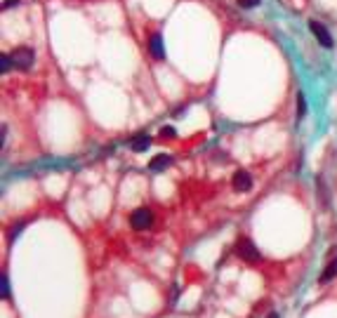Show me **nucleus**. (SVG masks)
Wrapping results in <instances>:
<instances>
[{"label":"nucleus","mask_w":337,"mask_h":318,"mask_svg":"<svg viewBox=\"0 0 337 318\" xmlns=\"http://www.w3.org/2000/svg\"><path fill=\"white\" fill-rule=\"evenodd\" d=\"M153 224V212L149 208H137L135 212L130 214V227L135 231H147Z\"/></svg>","instance_id":"f257e3e1"},{"label":"nucleus","mask_w":337,"mask_h":318,"mask_svg":"<svg viewBox=\"0 0 337 318\" xmlns=\"http://www.w3.org/2000/svg\"><path fill=\"white\" fill-rule=\"evenodd\" d=\"M236 252H238L240 259H245V262H250V264H255V262H259V259H262V255H259V250H257V245L252 243L250 238H240L238 245H236Z\"/></svg>","instance_id":"f03ea898"},{"label":"nucleus","mask_w":337,"mask_h":318,"mask_svg":"<svg viewBox=\"0 0 337 318\" xmlns=\"http://www.w3.org/2000/svg\"><path fill=\"white\" fill-rule=\"evenodd\" d=\"M10 57H12V61H14V68H19V71H29L33 59H36V55H33L31 47H17Z\"/></svg>","instance_id":"7ed1b4c3"},{"label":"nucleus","mask_w":337,"mask_h":318,"mask_svg":"<svg viewBox=\"0 0 337 318\" xmlns=\"http://www.w3.org/2000/svg\"><path fill=\"white\" fill-rule=\"evenodd\" d=\"M309 29H311V33L316 36V40L321 43V47H325V50H330L332 45H335V40H332V36H330V31L325 29L321 21H316V19H311L309 21Z\"/></svg>","instance_id":"20e7f679"},{"label":"nucleus","mask_w":337,"mask_h":318,"mask_svg":"<svg viewBox=\"0 0 337 318\" xmlns=\"http://www.w3.org/2000/svg\"><path fill=\"white\" fill-rule=\"evenodd\" d=\"M231 184H233V189H236V191H240V193H245V191H250V189H252V177H250V172H245V170L233 172Z\"/></svg>","instance_id":"39448f33"},{"label":"nucleus","mask_w":337,"mask_h":318,"mask_svg":"<svg viewBox=\"0 0 337 318\" xmlns=\"http://www.w3.org/2000/svg\"><path fill=\"white\" fill-rule=\"evenodd\" d=\"M149 52H151L153 59H163V57H165V47H163L160 33H153L151 36V40H149Z\"/></svg>","instance_id":"423d86ee"},{"label":"nucleus","mask_w":337,"mask_h":318,"mask_svg":"<svg viewBox=\"0 0 337 318\" xmlns=\"http://www.w3.org/2000/svg\"><path fill=\"white\" fill-rule=\"evenodd\" d=\"M149 146H151V139H149L147 135H139V137H135V139L130 141V149H132V151H137V153L147 151Z\"/></svg>","instance_id":"0eeeda50"},{"label":"nucleus","mask_w":337,"mask_h":318,"mask_svg":"<svg viewBox=\"0 0 337 318\" xmlns=\"http://www.w3.org/2000/svg\"><path fill=\"white\" fill-rule=\"evenodd\" d=\"M170 165V156H156V158L149 163V167H151L153 172H160V170H165V167Z\"/></svg>","instance_id":"6e6552de"},{"label":"nucleus","mask_w":337,"mask_h":318,"mask_svg":"<svg viewBox=\"0 0 337 318\" xmlns=\"http://www.w3.org/2000/svg\"><path fill=\"white\" fill-rule=\"evenodd\" d=\"M337 276V259H332L328 266L323 269V274H321V283H328V281H332Z\"/></svg>","instance_id":"1a4fd4ad"},{"label":"nucleus","mask_w":337,"mask_h":318,"mask_svg":"<svg viewBox=\"0 0 337 318\" xmlns=\"http://www.w3.org/2000/svg\"><path fill=\"white\" fill-rule=\"evenodd\" d=\"M14 66V61H12V57H7V55H3L0 57V74H7L10 68Z\"/></svg>","instance_id":"9d476101"},{"label":"nucleus","mask_w":337,"mask_h":318,"mask_svg":"<svg viewBox=\"0 0 337 318\" xmlns=\"http://www.w3.org/2000/svg\"><path fill=\"white\" fill-rule=\"evenodd\" d=\"M0 295H3V300L10 297V285H7V276L5 274L0 276Z\"/></svg>","instance_id":"9b49d317"},{"label":"nucleus","mask_w":337,"mask_h":318,"mask_svg":"<svg viewBox=\"0 0 337 318\" xmlns=\"http://www.w3.org/2000/svg\"><path fill=\"white\" fill-rule=\"evenodd\" d=\"M304 113H306V102H304V94L300 92V94H297V116L302 118Z\"/></svg>","instance_id":"f8f14e48"},{"label":"nucleus","mask_w":337,"mask_h":318,"mask_svg":"<svg viewBox=\"0 0 337 318\" xmlns=\"http://www.w3.org/2000/svg\"><path fill=\"white\" fill-rule=\"evenodd\" d=\"M240 7H245V10H250V7H255L259 3V0H238Z\"/></svg>","instance_id":"ddd939ff"},{"label":"nucleus","mask_w":337,"mask_h":318,"mask_svg":"<svg viewBox=\"0 0 337 318\" xmlns=\"http://www.w3.org/2000/svg\"><path fill=\"white\" fill-rule=\"evenodd\" d=\"M160 135H163V137H175L177 132H175V128H170V125H167V128L160 130Z\"/></svg>","instance_id":"4468645a"},{"label":"nucleus","mask_w":337,"mask_h":318,"mask_svg":"<svg viewBox=\"0 0 337 318\" xmlns=\"http://www.w3.org/2000/svg\"><path fill=\"white\" fill-rule=\"evenodd\" d=\"M17 3H19V0H5V3H3V7H5V10H10V7H14Z\"/></svg>","instance_id":"2eb2a0df"},{"label":"nucleus","mask_w":337,"mask_h":318,"mask_svg":"<svg viewBox=\"0 0 337 318\" xmlns=\"http://www.w3.org/2000/svg\"><path fill=\"white\" fill-rule=\"evenodd\" d=\"M269 318H278V313H269Z\"/></svg>","instance_id":"dca6fc26"}]
</instances>
